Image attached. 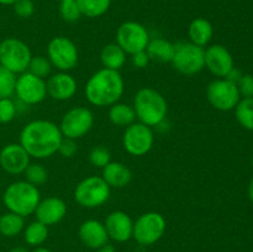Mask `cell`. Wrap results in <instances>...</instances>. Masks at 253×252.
I'll list each match as a JSON object with an SVG mask.
<instances>
[{"label": "cell", "instance_id": "23", "mask_svg": "<svg viewBox=\"0 0 253 252\" xmlns=\"http://www.w3.org/2000/svg\"><path fill=\"white\" fill-rule=\"evenodd\" d=\"M146 52L151 61L168 63L172 61L173 54H174V43L166 39L157 37V39L150 40L147 47H146Z\"/></svg>", "mask_w": 253, "mask_h": 252}, {"label": "cell", "instance_id": "28", "mask_svg": "<svg viewBox=\"0 0 253 252\" xmlns=\"http://www.w3.org/2000/svg\"><path fill=\"white\" fill-rule=\"evenodd\" d=\"M235 116L242 127L253 131V98L240 99L235 108Z\"/></svg>", "mask_w": 253, "mask_h": 252}, {"label": "cell", "instance_id": "45", "mask_svg": "<svg viewBox=\"0 0 253 252\" xmlns=\"http://www.w3.org/2000/svg\"><path fill=\"white\" fill-rule=\"evenodd\" d=\"M34 252H52L51 250H47V249H43V247H40V249L35 250Z\"/></svg>", "mask_w": 253, "mask_h": 252}, {"label": "cell", "instance_id": "39", "mask_svg": "<svg viewBox=\"0 0 253 252\" xmlns=\"http://www.w3.org/2000/svg\"><path fill=\"white\" fill-rule=\"evenodd\" d=\"M150 61L151 59L146 51L136 52V53L131 54V62H132L133 67H136V68H146Z\"/></svg>", "mask_w": 253, "mask_h": 252}, {"label": "cell", "instance_id": "47", "mask_svg": "<svg viewBox=\"0 0 253 252\" xmlns=\"http://www.w3.org/2000/svg\"><path fill=\"white\" fill-rule=\"evenodd\" d=\"M252 166H253V157H252Z\"/></svg>", "mask_w": 253, "mask_h": 252}, {"label": "cell", "instance_id": "24", "mask_svg": "<svg viewBox=\"0 0 253 252\" xmlns=\"http://www.w3.org/2000/svg\"><path fill=\"white\" fill-rule=\"evenodd\" d=\"M126 52L118 43H109L104 46L100 53V61L104 68L119 71L126 62Z\"/></svg>", "mask_w": 253, "mask_h": 252}, {"label": "cell", "instance_id": "37", "mask_svg": "<svg viewBox=\"0 0 253 252\" xmlns=\"http://www.w3.org/2000/svg\"><path fill=\"white\" fill-rule=\"evenodd\" d=\"M78 152V146L76 140L63 137L61 141V145L58 147V153L64 158H72Z\"/></svg>", "mask_w": 253, "mask_h": 252}, {"label": "cell", "instance_id": "17", "mask_svg": "<svg viewBox=\"0 0 253 252\" xmlns=\"http://www.w3.org/2000/svg\"><path fill=\"white\" fill-rule=\"evenodd\" d=\"M105 229L109 235V239H113L114 241L125 242L132 237L133 232V221L130 215L126 214L121 210L111 211L106 216Z\"/></svg>", "mask_w": 253, "mask_h": 252}, {"label": "cell", "instance_id": "31", "mask_svg": "<svg viewBox=\"0 0 253 252\" xmlns=\"http://www.w3.org/2000/svg\"><path fill=\"white\" fill-rule=\"evenodd\" d=\"M24 174L27 182L31 183L32 185H36V187L44 184L48 179V172L40 163H30L29 167L25 169Z\"/></svg>", "mask_w": 253, "mask_h": 252}, {"label": "cell", "instance_id": "7", "mask_svg": "<svg viewBox=\"0 0 253 252\" xmlns=\"http://www.w3.org/2000/svg\"><path fill=\"white\" fill-rule=\"evenodd\" d=\"M110 197V187L98 175L84 178L74 189V199L81 207L86 209L99 208L108 202Z\"/></svg>", "mask_w": 253, "mask_h": 252}, {"label": "cell", "instance_id": "25", "mask_svg": "<svg viewBox=\"0 0 253 252\" xmlns=\"http://www.w3.org/2000/svg\"><path fill=\"white\" fill-rule=\"evenodd\" d=\"M109 120L111 124L116 126H130L135 123L136 114L133 110V106L124 103H116L110 106L109 110Z\"/></svg>", "mask_w": 253, "mask_h": 252}, {"label": "cell", "instance_id": "2", "mask_svg": "<svg viewBox=\"0 0 253 252\" xmlns=\"http://www.w3.org/2000/svg\"><path fill=\"white\" fill-rule=\"evenodd\" d=\"M124 90L125 83L120 72L108 68L95 72L84 88L86 100L95 106H111L119 103Z\"/></svg>", "mask_w": 253, "mask_h": 252}, {"label": "cell", "instance_id": "40", "mask_svg": "<svg viewBox=\"0 0 253 252\" xmlns=\"http://www.w3.org/2000/svg\"><path fill=\"white\" fill-rule=\"evenodd\" d=\"M241 77H242L241 71H239V69L235 68V67H234V68H232L231 71L227 73V76L225 77V79H227V81L232 82V83H235V84H237V82L241 79Z\"/></svg>", "mask_w": 253, "mask_h": 252}, {"label": "cell", "instance_id": "44", "mask_svg": "<svg viewBox=\"0 0 253 252\" xmlns=\"http://www.w3.org/2000/svg\"><path fill=\"white\" fill-rule=\"evenodd\" d=\"M17 0H0L1 5H14Z\"/></svg>", "mask_w": 253, "mask_h": 252}, {"label": "cell", "instance_id": "6", "mask_svg": "<svg viewBox=\"0 0 253 252\" xmlns=\"http://www.w3.org/2000/svg\"><path fill=\"white\" fill-rule=\"evenodd\" d=\"M31 58V49L21 40L7 37L0 42V64L12 73L26 72Z\"/></svg>", "mask_w": 253, "mask_h": 252}, {"label": "cell", "instance_id": "33", "mask_svg": "<svg viewBox=\"0 0 253 252\" xmlns=\"http://www.w3.org/2000/svg\"><path fill=\"white\" fill-rule=\"evenodd\" d=\"M59 12H61L62 19L67 22H76L82 16V12L76 0L62 1L61 6H59Z\"/></svg>", "mask_w": 253, "mask_h": 252}, {"label": "cell", "instance_id": "43", "mask_svg": "<svg viewBox=\"0 0 253 252\" xmlns=\"http://www.w3.org/2000/svg\"><path fill=\"white\" fill-rule=\"evenodd\" d=\"M9 252H29L25 247H14V249L10 250Z\"/></svg>", "mask_w": 253, "mask_h": 252}, {"label": "cell", "instance_id": "11", "mask_svg": "<svg viewBox=\"0 0 253 252\" xmlns=\"http://www.w3.org/2000/svg\"><path fill=\"white\" fill-rule=\"evenodd\" d=\"M150 40L148 30L140 22H123L116 31V43L128 54L146 51Z\"/></svg>", "mask_w": 253, "mask_h": 252}, {"label": "cell", "instance_id": "22", "mask_svg": "<svg viewBox=\"0 0 253 252\" xmlns=\"http://www.w3.org/2000/svg\"><path fill=\"white\" fill-rule=\"evenodd\" d=\"M212 34H214V29H212L211 22L204 17H197L193 20L188 29L190 42L200 47H205L211 41Z\"/></svg>", "mask_w": 253, "mask_h": 252}, {"label": "cell", "instance_id": "1", "mask_svg": "<svg viewBox=\"0 0 253 252\" xmlns=\"http://www.w3.org/2000/svg\"><path fill=\"white\" fill-rule=\"evenodd\" d=\"M63 138L59 126L48 120H34L24 126L20 132V145L30 157L43 160L58 152Z\"/></svg>", "mask_w": 253, "mask_h": 252}, {"label": "cell", "instance_id": "13", "mask_svg": "<svg viewBox=\"0 0 253 252\" xmlns=\"http://www.w3.org/2000/svg\"><path fill=\"white\" fill-rule=\"evenodd\" d=\"M207 96L209 103L220 111L235 109L241 98L236 84L225 78L212 81L207 88Z\"/></svg>", "mask_w": 253, "mask_h": 252}, {"label": "cell", "instance_id": "9", "mask_svg": "<svg viewBox=\"0 0 253 252\" xmlns=\"http://www.w3.org/2000/svg\"><path fill=\"white\" fill-rule=\"evenodd\" d=\"M47 58L52 67L61 72H68L78 64V48L68 37H53L47 46Z\"/></svg>", "mask_w": 253, "mask_h": 252}, {"label": "cell", "instance_id": "27", "mask_svg": "<svg viewBox=\"0 0 253 252\" xmlns=\"http://www.w3.org/2000/svg\"><path fill=\"white\" fill-rule=\"evenodd\" d=\"M76 1L82 15L90 19L103 16L111 5V0H76Z\"/></svg>", "mask_w": 253, "mask_h": 252}, {"label": "cell", "instance_id": "15", "mask_svg": "<svg viewBox=\"0 0 253 252\" xmlns=\"http://www.w3.org/2000/svg\"><path fill=\"white\" fill-rule=\"evenodd\" d=\"M205 67L215 77L225 78L234 68V58L222 44H212L205 49Z\"/></svg>", "mask_w": 253, "mask_h": 252}, {"label": "cell", "instance_id": "38", "mask_svg": "<svg viewBox=\"0 0 253 252\" xmlns=\"http://www.w3.org/2000/svg\"><path fill=\"white\" fill-rule=\"evenodd\" d=\"M236 85L239 88L240 95L244 98H253V76L251 74H242Z\"/></svg>", "mask_w": 253, "mask_h": 252}, {"label": "cell", "instance_id": "30", "mask_svg": "<svg viewBox=\"0 0 253 252\" xmlns=\"http://www.w3.org/2000/svg\"><path fill=\"white\" fill-rule=\"evenodd\" d=\"M16 76L0 64V99L11 98L15 94Z\"/></svg>", "mask_w": 253, "mask_h": 252}, {"label": "cell", "instance_id": "19", "mask_svg": "<svg viewBox=\"0 0 253 252\" xmlns=\"http://www.w3.org/2000/svg\"><path fill=\"white\" fill-rule=\"evenodd\" d=\"M47 94L54 100H68L77 93V81L67 72L53 74L46 82Z\"/></svg>", "mask_w": 253, "mask_h": 252}, {"label": "cell", "instance_id": "42", "mask_svg": "<svg viewBox=\"0 0 253 252\" xmlns=\"http://www.w3.org/2000/svg\"><path fill=\"white\" fill-rule=\"evenodd\" d=\"M249 198L253 203V178L251 179V182H250V185H249Z\"/></svg>", "mask_w": 253, "mask_h": 252}, {"label": "cell", "instance_id": "10", "mask_svg": "<svg viewBox=\"0 0 253 252\" xmlns=\"http://www.w3.org/2000/svg\"><path fill=\"white\" fill-rule=\"evenodd\" d=\"M94 125V115L85 106H76L67 111L59 124L63 137L78 140L85 136Z\"/></svg>", "mask_w": 253, "mask_h": 252}, {"label": "cell", "instance_id": "8", "mask_svg": "<svg viewBox=\"0 0 253 252\" xmlns=\"http://www.w3.org/2000/svg\"><path fill=\"white\" fill-rule=\"evenodd\" d=\"M166 226L167 224L162 214L156 211L145 212L133 222L132 237L137 244L150 246L165 235Z\"/></svg>", "mask_w": 253, "mask_h": 252}, {"label": "cell", "instance_id": "4", "mask_svg": "<svg viewBox=\"0 0 253 252\" xmlns=\"http://www.w3.org/2000/svg\"><path fill=\"white\" fill-rule=\"evenodd\" d=\"M40 200L41 194L39 188L27 180L11 183L2 194V202L7 210L24 217L34 214Z\"/></svg>", "mask_w": 253, "mask_h": 252}, {"label": "cell", "instance_id": "3", "mask_svg": "<svg viewBox=\"0 0 253 252\" xmlns=\"http://www.w3.org/2000/svg\"><path fill=\"white\" fill-rule=\"evenodd\" d=\"M133 110L140 123L155 127L166 120L168 104L165 96L153 88L140 89L133 98Z\"/></svg>", "mask_w": 253, "mask_h": 252}, {"label": "cell", "instance_id": "29", "mask_svg": "<svg viewBox=\"0 0 253 252\" xmlns=\"http://www.w3.org/2000/svg\"><path fill=\"white\" fill-rule=\"evenodd\" d=\"M24 236L27 245H30V246H39V245L43 244L46 241L47 236H48V226L40 222L39 220L32 221L25 229Z\"/></svg>", "mask_w": 253, "mask_h": 252}, {"label": "cell", "instance_id": "12", "mask_svg": "<svg viewBox=\"0 0 253 252\" xmlns=\"http://www.w3.org/2000/svg\"><path fill=\"white\" fill-rule=\"evenodd\" d=\"M155 142L152 127L142 123H133L127 126L123 136L124 148L131 156H145L152 148Z\"/></svg>", "mask_w": 253, "mask_h": 252}, {"label": "cell", "instance_id": "21", "mask_svg": "<svg viewBox=\"0 0 253 252\" xmlns=\"http://www.w3.org/2000/svg\"><path fill=\"white\" fill-rule=\"evenodd\" d=\"M101 178L108 183L110 188H124L128 185L132 179V173L130 168L123 162H110L103 168Z\"/></svg>", "mask_w": 253, "mask_h": 252}, {"label": "cell", "instance_id": "32", "mask_svg": "<svg viewBox=\"0 0 253 252\" xmlns=\"http://www.w3.org/2000/svg\"><path fill=\"white\" fill-rule=\"evenodd\" d=\"M52 64L47 57L43 56H32L29 64V72L39 78H47L51 74Z\"/></svg>", "mask_w": 253, "mask_h": 252}, {"label": "cell", "instance_id": "36", "mask_svg": "<svg viewBox=\"0 0 253 252\" xmlns=\"http://www.w3.org/2000/svg\"><path fill=\"white\" fill-rule=\"evenodd\" d=\"M14 11L21 19H27L34 15L35 5L32 0H17L14 4Z\"/></svg>", "mask_w": 253, "mask_h": 252}, {"label": "cell", "instance_id": "34", "mask_svg": "<svg viewBox=\"0 0 253 252\" xmlns=\"http://www.w3.org/2000/svg\"><path fill=\"white\" fill-rule=\"evenodd\" d=\"M89 161L94 167L103 169L111 161V155L108 148H105L104 146H96V147L91 148L90 153H89Z\"/></svg>", "mask_w": 253, "mask_h": 252}, {"label": "cell", "instance_id": "14", "mask_svg": "<svg viewBox=\"0 0 253 252\" xmlns=\"http://www.w3.org/2000/svg\"><path fill=\"white\" fill-rule=\"evenodd\" d=\"M15 94L20 103L29 105H36L43 101L47 96V85L44 79L39 78L29 71L17 77Z\"/></svg>", "mask_w": 253, "mask_h": 252}, {"label": "cell", "instance_id": "35", "mask_svg": "<svg viewBox=\"0 0 253 252\" xmlns=\"http://www.w3.org/2000/svg\"><path fill=\"white\" fill-rule=\"evenodd\" d=\"M17 105L11 98L0 99V124H7L16 116Z\"/></svg>", "mask_w": 253, "mask_h": 252}, {"label": "cell", "instance_id": "16", "mask_svg": "<svg viewBox=\"0 0 253 252\" xmlns=\"http://www.w3.org/2000/svg\"><path fill=\"white\" fill-rule=\"evenodd\" d=\"M30 165V155L20 143H9L0 151V166L9 174H21Z\"/></svg>", "mask_w": 253, "mask_h": 252}, {"label": "cell", "instance_id": "5", "mask_svg": "<svg viewBox=\"0 0 253 252\" xmlns=\"http://www.w3.org/2000/svg\"><path fill=\"white\" fill-rule=\"evenodd\" d=\"M175 71L184 76H195L205 68V49L192 42L174 44V54L170 61Z\"/></svg>", "mask_w": 253, "mask_h": 252}, {"label": "cell", "instance_id": "41", "mask_svg": "<svg viewBox=\"0 0 253 252\" xmlns=\"http://www.w3.org/2000/svg\"><path fill=\"white\" fill-rule=\"evenodd\" d=\"M98 252H116L115 247L110 244H105L104 246H101L100 249H98Z\"/></svg>", "mask_w": 253, "mask_h": 252}, {"label": "cell", "instance_id": "18", "mask_svg": "<svg viewBox=\"0 0 253 252\" xmlns=\"http://www.w3.org/2000/svg\"><path fill=\"white\" fill-rule=\"evenodd\" d=\"M67 214V204L64 200L57 197H49L43 200H40L35 215L40 222L44 224L46 226L58 224L63 220Z\"/></svg>", "mask_w": 253, "mask_h": 252}, {"label": "cell", "instance_id": "20", "mask_svg": "<svg viewBox=\"0 0 253 252\" xmlns=\"http://www.w3.org/2000/svg\"><path fill=\"white\" fill-rule=\"evenodd\" d=\"M79 239L86 247L93 250L100 249L109 241L105 225L98 220H85L79 227Z\"/></svg>", "mask_w": 253, "mask_h": 252}, {"label": "cell", "instance_id": "46", "mask_svg": "<svg viewBox=\"0 0 253 252\" xmlns=\"http://www.w3.org/2000/svg\"><path fill=\"white\" fill-rule=\"evenodd\" d=\"M59 1H61V2H62V1H66V0H59Z\"/></svg>", "mask_w": 253, "mask_h": 252}, {"label": "cell", "instance_id": "26", "mask_svg": "<svg viewBox=\"0 0 253 252\" xmlns=\"http://www.w3.org/2000/svg\"><path fill=\"white\" fill-rule=\"evenodd\" d=\"M24 216L15 212H6L0 216V234L6 237H14L24 230Z\"/></svg>", "mask_w": 253, "mask_h": 252}]
</instances>
